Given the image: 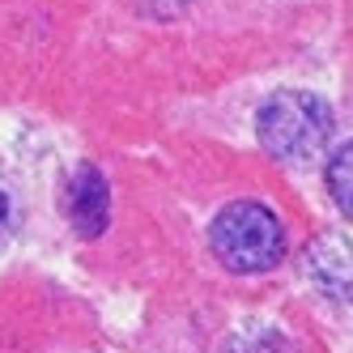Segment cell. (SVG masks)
<instances>
[{"instance_id":"obj_2","label":"cell","mask_w":353,"mask_h":353,"mask_svg":"<svg viewBox=\"0 0 353 353\" xmlns=\"http://www.w3.org/2000/svg\"><path fill=\"white\" fill-rule=\"evenodd\" d=\"M213 256L230 272H268L285 256V230L276 213L260 200H234L209 225Z\"/></svg>"},{"instance_id":"obj_5","label":"cell","mask_w":353,"mask_h":353,"mask_svg":"<svg viewBox=\"0 0 353 353\" xmlns=\"http://www.w3.org/2000/svg\"><path fill=\"white\" fill-rule=\"evenodd\" d=\"M230 353H290V345L276 327H260V332H239Z\"/></svg>"},{"instance_id":"obj_6","label":"cell","mask_w":353,"mask_h":353,"mask_svg":"<svg viewBox=\"0 0 353 353\" xmlns=\"http://www.w3.org/2000/svg\"><path fill=\"white\" fill-rule=\"evenodd\" d=\"M9 230H13V200H9L5 188H0V243L9 239Z\"/></svg>"},{"instance_id":"obj_1","label":"cell","mask_w":353,"mask_h":353,"mask_svg":"<svg viewBox=\"0 0 353 353\" xmlns=\"http://www.w3.org/2000/svg\"><path fill=\"white\" fill-rule=\"evenodd\" d=\"M256 132L260 145L276 162H311L319 158L327 141H332V107L323 103L319 94L307 90H285L268 98L256 115Z\"/></svg>"},{"instance_id":"obj_4","label":"cell","mask_w":353,"mask_h":353,"mask_svg":"<svg viewBox=\"0 0 353 353\" xmlns=\"http://www.w3.org/2000/svg\"><path fill=\"white\" fill-rule=\"evenodd\" d=\"M327 192H332L336 209L345 217H353V141L345 149H336V158L327 162Z\"/></svg>"},{"instance_id":"obj_3","label":"cell","mask_w":353,"mask_h":353,"mask_svg":"<svg viewBox=\"0 0 353 353\" xmlns=\"http://www.w3.org/2000/svg\"><path fill=\"white\" fill-rule=\"evenodd\" d=\"M60 209H64V217L72 221V230L81 239H98L107 230V221H111V188H107V179L94 166H77L64 179Z\"/></svg>"}]
</instances>
